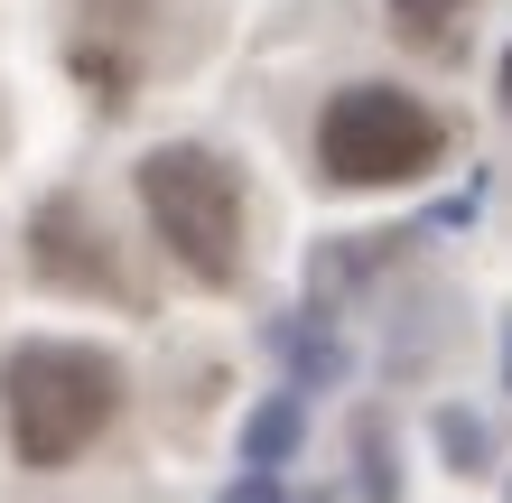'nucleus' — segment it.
<instances>
[{"label": "nucleus", "mask_w": 512, "mask_h": 503, "mask_svg": "<svg viewBox=\"0 0 512 503\" xmlns=\"http://www.w3.org/2000/svg\"><path fill=\"white\" fill-rule=\"evenodd\" d=\"M0 410H10V448L19 466H66L122 420V364L103 345L38 336L0 364Z\"/></svg>", "instance_id": "nucleus-1"}, {"label": "nucleus", "mask_w": 512, "mask_h": 503, "mask_svg": "<svg viewBox=\"0 0 512 503\" xmlns=\"http://www.w3.org/2000/svg\"><path fill=\"white\" fill-rule=\"evenodd\" d=\"M140 205L159 224V243L177 252V271H196L205 289H233L243 280V177H233L215 150H168L140 159Z\"/></svg>", "instance_id": "nucleus-2"}, {"label": "nucleus", "mask_w": 512, "mask_h": 503, "mask_svg": "<svg viewBox=\"0 0 512 503\" xmlns=\"http://www.w3.org/2000/svg\"><path fill=\"white\" fill-rule=\"evenodd\" d=\"M317 159L336 187H410L447 159V122L391 84H345L317 112Z\"/></svg>", "instance_id": "nucleus-3"}, {"label": "nucleus", "mask_w": 512, "mask_h": 503, "mask_svg": "<svg viewBox=\"0 0 512 503\" xmlns=\"http://www.w3.org/2000/svg\"><path fill=\"white\" fill-rule=\"evenodd\" d=\"M28 271H38L47 289H75V299H140L122 252L103 243V224L84 215L75 196H47L38 215H28Z\"/></svg>", "instance_id": "nucleus-4"}, {"label": "nucleus", "mask_w": 512, "mask_h": 503, "mask_svg": "<svg viewBox=\"0 0 512 503\" xmlns=\"http://www.w3.org/2000/svg\"><path fill=\"white\" fill-rule=\"evenodd\" d=\"M466 19H475V0H391V38L419 56H457Z\"/></svg>", "instance_id": "nucleus-5"}, {"label": "nucleus", "mask_w": 512, "mask_h": 503, "mask_svg": "<svg viewBox=\"0 0 512 503\" xmlns=\"http://www.w3.org/2000/svg\"><path fill=\"white\" fill-rule=\"evenodd\" d=\"M298 429H308V420H298V392H280V401H261V410H252V429H243V448H252V466H280V457L298 448Z\"/></svg>", "instance_id": "nucleus-6"}, {"label": "nucleus", "mask_w": 512, "mask_h": 503, "mask_svg": "<svg viewBox=\"0 0 512 503\" xmlns=\"http://www.w3.org/2000/svg\"><path fill=\"white\" fill-rule=\"evenodd\" d=\"M438 448H447V466L457 476H494V438L466 420V410H438Z\"/></svg>", "instance_id": "nucleus-7"}, {"label": "nucleus", "mask_w": 512, "mask_h": 503, "mask_svg": "<svg viewBox=\"0 0 512 503\" xmlns=\"http://www.w3.org/2000/svg\"><path fill=\"white\" fill-rule=\"evenodd\" d=\"M289 354H298V364H308L317 382H326V373H336V364H345V354H336V345H326V336H317V317H298V327H289Z\"/></svg>", "instance_id": "nucleus-8"}, {"label": "nucleus", "mask_w": 512, "mask_h": 503, "mask_svg": "<svg viewBox=\"0 0 512 503\" xmlns=\"http://www.w3.org/2000/svg\"><path fill=\"white\" fill-rule=\"evenodd\" d=\"M364 494H373V503H391V494H401V476H391V448H382V429H364Z\"/></svg>", "instance_id": "nucleus-9"}, {"label": "nucleus", "mask_w": 512, "mask_h": 503, "mask_svg": "<svg viewBox=\"0 0 512 503\" xmlns=\"http://www.w3.org/2000/svg\"><path fill=\"white\" fill-rule=\"evenodd\" d=\"M224 503H280V476H270V466H252V476H243V485H233Z\"/></svg>", "instance_id": "nucleus-10"}, {"label": "nucleus", "mask_w": 512, "mask_h": 503, "mask_svg": "<svg viewBox=\"0 0 512 503\" xmlns=\"http://www.w3.org/2000/svg\"><path fill=\"white\" fill-rule=\"evenodd\" d=\"M503 382H512V327H503Z\"/></svg>", "instance_id": "nucleus-11"}, {"label": "nucleus", "mask_w": 512, "mask_h": 503, "mask_svg": "<svg viewBox=\"0 0 512 503\" xmlns=\"http://www.w3.org/2000/svg\"><path fill=\"white\" fill-rule=\"evenodd\" d=\"M503 103H512V56H503Z\"/></svg>", "instance_id": "nucleus-12"}]
</instances>
